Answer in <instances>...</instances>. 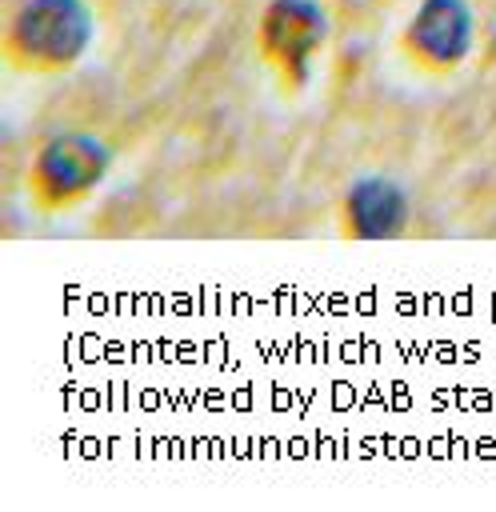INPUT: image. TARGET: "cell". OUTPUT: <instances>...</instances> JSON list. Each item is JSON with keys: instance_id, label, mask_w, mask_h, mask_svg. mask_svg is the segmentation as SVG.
I'll return each instance as SVG.
<instances>
[{"instance_id": "obj_3", "label": "cell", "mask_w": 496, "mask_h": 512, "mask_svg": "<svg viewBox=\"0 0 496 512\" xmlns=\"http://www.w3.org/2000/svg\"><path fill=\"white\" fill-rule=\"evenodd\" d=\"M408 48L428 68H452L472 48V12L464 0H424L408 24Z\"/></svg>"}, {"instance_id": "obj_4", "label": "cell", "mask_w": 496, "mask_h": 512, "mask_svg": "<svg viewBox=\"0 0 496 512\" xmlns=\"http://www.w3.org/2000/svg\"><path fill=\"white\" fill-rule=\"evenodd\" d=\"M324 40V12L316 0H276L264 16V52L292 76L308 72L312 52Z\"/></svg>"}, {"instance_id": "obj_2", "label": "cell", "mask_w": 496, "mask_h": 512, "mask_svg": "<svg viewBox=\"0 0 496 512\" xmlns=\"http://www.w3.org/2000/svg\"><path fill=\"white\" fill-rule=\"evenodd\" d=\"M104 164H108V152L96 136L68 132L40 148L32 180L44 204H68V200H80L104 176Z\"/></svg>"}, {"instance_id": "obj_5", "label": "cell", "mask_w": 496, "mask_h": 512, "mask_svg": "<svg viewBox=\"0 0 496 512\" xmlns=\"http://www.w3.org/2000/svg\"><path fill=\"white\" fill-rule=\"evenodd\" d=\"M404 216H408V204L392 180H380V176L360 180L348 192V224L360 236H392V232H400Z\"/></svg>"}, {"instance_id": "obj_1", "label": "cell", "mask_w": 496, "mask_h": 512, "mask_svg": "<svg viewBox=\"0 0 496 512\" xmlns=\"http://www.w3.org/2000/svg\"><path fill=\"white\" fill-rule=\"evenodd\" d=\"M88 32L84 0H28L8 28V48L32 68H64L84 52Z\"/></svg>"}]
</instances>
